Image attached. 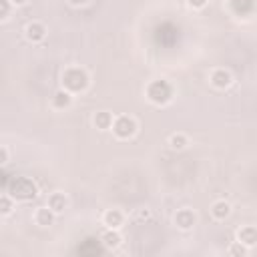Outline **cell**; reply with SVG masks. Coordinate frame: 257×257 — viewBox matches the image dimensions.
<instances>
[{"instance_id":"1","label":"cell","mask_w":257,"mask_h":257,"mask_svg":"<svg viewBox=\"0 0 257 257\" xmlns=\"http://www.w3.org/2000/svg\"><path fill=\"white\" fill-rule=\"evenodd\" d=\"M62 86L68 90V92H82L86 86H88V74L84 68L80 66H70L64 70L62 74Z\"/></svg>"},{"instance_id":"2","label":"cell","mask_w":257,"mask_h":257,"mask_svg":"<svg viewBox=\"0 0 257 257\" xmlns=\"http://www.w3.org/2000/svg\"><path fill=\"white\" fill-rule=\"evenodd\" d=\"M6 189L10 191L14 201H30L36 197V185L28 177H14Z\"/></svg>"},{"instance_id":"3","label":"cell","mask_w":257,"mask_h":257,"mask_svg":"<svg viewBox=\"0 0 257 257\" xmlns=\"http://www.w3.org/2000/svg\"><path fill=\"white\" fill-rule=\"evenodd\" d=\"M147 98L155 104H167L173 98V86L167 80H153L147 86Z\"/></svg>"},{"instance_id":"4","label":"cell","mask_w":257,"mask_h":257,"mask_svg":"<svg viewBox=\"0 0 257 257\" xmlns=\"http://www.w3.org/2000/svg\"><path fill=\"white\" fill-rule=\"evenodd\" d=\"M112 133L116 135V139H131L137 133V120L133 116L120 114L112 122Z\"/></svg>"},{"instance_id":"5","label":"cell","mask_w":257,"mask_h":257,"mask_svg":"<svg viewBox=\"0 0 257 257\" xmlns=\"http://www.w3.org/2000/svg\"><path fill=\"white\" fill-rule=\"evenodd\" d=\"M195 223H197L195 211H191V209H181V211H177V215H175V225H177L179 229L187 231V229H191Z\"/></svg>"},{"instance_id":"6","label":"cell","mask_w":257,"mask_h":257,"mask_svg":"<svg viewBox=\"0 0 257 257\" xmlns=\"http://www.w3.org/2000/svg\"><path fill=\"white\" fill-rule=\"evenodd\" d=\"M209 80H211V84H213L215 88H227V86L233 82V76H231L229 70H225V68H217V70L211 72Z\"/></svg>"},{"instance_id":"7","label":"cell","mask_w":257,"mask_h":257,"mask_svg":"<svg viewBox=\"0 0 257 257\" xmlns=\"http://www.w3.org/2000/svg\"><path fill=\"white\" fill-rule=\"evenodd\" d=\"M24 34H26V38H28L30 42H40V40H44V36H46V26H44L42 22H30V24L24 28Z\"/></svg>"},{"instance_id":"8","label":"cell","mask_w":257,"mask_h":257,"mask_svg":"<svg viewBox=\"0 0 257 257\" xmlns=\"http://www.w3.org/2000/svg\"><path fill=\"white\" fill-rule=\"evenodd\" d=\"M237 241H239V243H243V245H247V247L257 245V229H255V227H251V225L241 227V229L237 231Z\"/></svg>"},{"instance_id":"9","label":"cell","mask_w":257,"mask_h":257,"mask_svg":"<svg viewBox=\"0 0 257 257\" xmlns=\"http://www.w3.org/2000/svg\"><path fill=\"white\" fill-rule=\"evenodd\" d=\"M72 104V92H68L66 88H60L52 94V106L62 110V108H68Z\"/></svg>"},{"instance_id":"10","label":"cell","mask_w":257,"mask_h":257,"mask_svg":"<svg viewBox=\"0 0 257 257\" xmlns=\"http://www.w3.org/2000/svg\"><path fill=\"white\" fill-rule=\"evenodd\" d=\"M124 221V215L118 211V209H108L104 215H102V223L106 225V229H118Z\"/></svg>"},{"instance_id":"11","label":"cell","mask_w":257,"mask_h":257,"mask_svg":"<svg viewBox=\"0 0 257 257\" xmlns=\"http://www.w3.org/2000/svg\"><path fill=\"white\" fill-rule=\"evenodd\" d=\"M54 211L50 209V207H40L36 213H34V221H36V225H40V227H48V225H52L54 223Z\"/></svg>"},{"instance_id":"12","label":"cell","mask_w":257,"mask_h":257,"mask_svg":"<svg viewBox=\"0 0 257 257\" xmlns=\"http://www.w3.org/2000/svg\"><path fill=\"white\" fill-rule=\"evenodd\" d=\"M211 215L217 219V221H225L229 215H231V205L227 201H215L211 205Z\"/></svg>"},{"instance_id":"13","label":"cell","mask_w":257,"mask_h":257,"mask_svg":"<svg viewBox=\"0 0 257 257\" xmlns=\"http://www.w3.org/2000/svg\"><path fill=\"white\" fill-rule=\"evenodd\" d=\"M120 235H118V231L116 229H106L104 233H102V237H100V243L106 247V249H116L118 245H120Z\"/></svg>"},{"instance_id":"14","label":"cell","mask_w":257,"mask_h":257,"mask_svg":"<svg viewBox=\"0 0 257 257\" xmlns=\"http://www.w3.org/2000/svg\"><path fill=\"white\" fill-rule=\"evenodd\" d=\"M92 122H94V126L96 128H100V131H106V128H112V114L110 112H106V110H100V112H96L94 116H92Z\"/></svg>"},{"instance_id":"15","label":"cell","mask_w":257,"mask_h":257,"mask_svg":"<svg viewBox=\"0 0 257 257\" xmlns=\"http://www.w3.org/2000/svg\"><path fill=\"white\" fill-rule=\"evenodd\" d=\"M66 205H68V201H66L64 193H52V195L48 197V207H50L56 215L62 213V211L66 209Z\"/></svg>"},{"instance_id":"16","label":"cell","mask_w":257,"mask_h":257,"mask_svg":"<svg viewBox=\"0 0 257 257\" xmlns=\"http://www.w3.org/2000/svg\"><path fill=\"white\" fill-rule=\"evenodd\" d=\"M187 145H189V139H187L183 133L171 135V139H169V147H171V149H175V151H183Z\"/></svg>"},{"instance_id":"17","label":"cell","mask_w":257,"mask_h":257,"mask_svg":"<svg viewBox=\"0 0 257 257\" xmlns=\"http://www.w3.org/2000/svg\"><path fill=\"white\" fill-rule=\"evenodd\" d=\"M239 4H241V8L237 10V14H247V12H251V10H253V0H231L233 10H235Z\"/></svg>"},{"instance_id":"18","label":"cell","mask_w":257,"mask_h":257,"mask_svg":"<svg viewBox=\"0 0 257 257\" xmlns=\"http://www.w3.org/2000/svg\"><path fill=\"white\" fill-rule=\"evenodd\" d=\"M0 213L10 215L12 213V195H2L0 197Z\"/></svg>"},{"instance_id":"19","label":"cell","mask_w":257,"mask_h":257,"mask_svg":"<svg viewBox=\"0 0 257 257\" xmlns=\"http://www.w3.org/2000/svg\"><path fill=\"white\" fill-rule=\"evenodd\" d=\"M247 249H249L247 245H243V243L237 241V243H233V245L229 247V255H241V257H243V255H247Z\"/></svg>"},{"instance_id":"20","label":"cell","mask_w":257,"mask_h":257,"mask_svg":"<svg viewBox=\"0 0 257 257\" xmlns=\"http://www.w3.org/2000/svg\"><path fill=\"white\" fill-rule=\"evenodd\" d=\"M10 0H0V18L6 20L8 18V12H10Z\"/></svg>"},{"instance_id":"21","label":"cell","mask_w":257,"mask_h":257,"mask_svg":"<svg viewBox=\"0 0 257 257\" xmlns=\"http://www.w3.org/2000/svg\"><path fill=\"white\" fill-rule=\"evenodd\" d=\"M149 217H151V211H149V209H139L137 215H135V219H139V221H145V219H149Z\"/></svg>"},{"instance_id":"22","label":"cell","mask_w":257,"mask_h":257,"mask_svg":"<svg viewBox=\"0 0 257 257\" xmlns=\"http://www.w3.org/2000/svg\"><path fill=\"white\" fill-rule=\"evenodd\" d=\"M187 2H189L191 8H203L207 4V0H187Z\"/></svg>"},{"instance_id":"23","label":"cell","mask_w":257,"mask_h":257,"mask_svg":"<svg viewBox=\"0 0 257 257\" xmlns=\"http://www.w3.org/2000/svg\"><path fill=\"white\" fill-rule=\"evenodd\" d=\"M0 163H2V165H6V163H8V149H6V147H2V149H0Z\"/></svg>"},{"instance_id":"24","label":"cell","mask_w":257,"mask_h":257,"mask_svg":"<svg viewBox=\"0 0 257 257\" xmlns=\"http://www.w3.org/2000/svg\"><path fill=\"white\" fill-rule=\"evenodd\" d=\"M10 2H12L14 6H22V4H26L28 0H10Z\"/></svg>"},{"instance_id":"25","label":"cell","mask_w":257,"mask_h":257,"mask_svg":"<svg viewBox=\"0 0 257 257\" xmlns=\"http://www.w3.org/2000/svg\"><path fill=\"white\" fill-rule=\"evenodd\" d=\"M72 4H82V2H86V0H70Z\"/></svg>"}]
</instances>
